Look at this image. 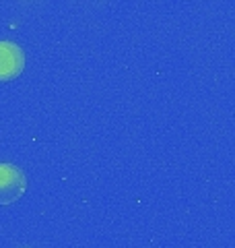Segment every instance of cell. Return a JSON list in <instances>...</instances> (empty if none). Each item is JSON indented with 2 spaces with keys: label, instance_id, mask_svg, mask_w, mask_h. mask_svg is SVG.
Returning a JSON list of instances; mask_svg holds the SVG:
<instances>
[{
  "label": "cell",
  "instance_id": "obj_1",
  "mask_svg": "<svg viewBox=\"0 0 235 248\" xmlns=\"http://www.w3.org/2000/svg\"><path fill=\"white\" fill-rule=\"evenodd\" d=\"M27 190V176L15 164H0V205H13Z\"/></svg>",
  "mask_w": 235,
  "mask_h": 248
},
{
  "label": "cell",
  "instance_id": "obj_2",
  "mask_svg": "<svg viewBox=\"0 0 235 248\" xmlns=\"http://www.w3.org/2000/svg\"><path fill=\"white\" fill-rule=\"evenodd\" d=\"M25 68V52L19 44L2 40L0 42V81H13Z\"/></svg>",
  "mask_w": 235,
  "mask_h": 248
}]
</instances>
